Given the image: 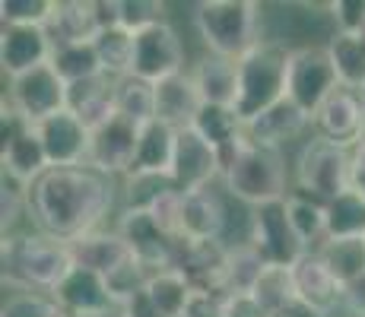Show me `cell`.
Masks as SVG:
<instances>
[{
    "instance_id": "21",
    "label": "cell",
    "mask_w": 365,
    "mask_h": 317,
    "mask_svg": "<svg viewBox=\"0 0 365 317\" xmlns=\"http://www.w3.org/2000/svg\"><path fill=\"white\" fill-rule=\"evenodd\" d=\"M48 35L54 48L64 45H93L102 32L99 4L96 0H54V13L48 19Z\"/></svg>"
},
{
    "instance_id": "27",
    "label": "cell",
    "mask_w": 365,
    "mask_h": 317,
    "mask_svg": "<svg viewBox=\"0 0 365 317\" xmlns=\"http://www.w3.org/2000/svg\"><path fill=\"white\" fill-rule=\"evenodd\" d=\"M191 76L200 89L203 105H220V108L238 105V61L203 54L197 63H191Z\"/></svg>"
},
{
    "instance_id": "29",
    "label": "cell",
    "mask_w": 365,
    "mask_h": 317,
    "mask_svg": "<svg viewBox=\"0 0 365 317\" xmlns=\"http://www.w3.org/2000/svg\"><path fill=\"white\" fill-rule=\"evenodd\" d=\"M194 295V286L178 266H168V270H159V273H150L146 279V289H143V298L150 301L163 317H181V311L187 308Z\"/></svg>"
},
{
    "instance_id": "39",
    "label": "cell",
    "mask_w": 365,
    "mask_h": 317,
    "mask_svg": "<svg viewBox=\"0 0 365 317\" xmlns=\"http://www.w3.org/2000/svg\"><path fill=\"white\" fill-rule=\"evenodd\" d=\"M51 67L61 73V80L67 86H76V83H86L102 76V63L99 54H96L93 45H64V48H54V58Z\"/></svg>"
},
{
    "instance_id": "6",
    "label": "cell",
    "mask_w": 365,
    "mask_h": 317,
    "mask_svg": "<svg viewBox=\"0 0 365 317\" xmlns=\"http://www.w3.org/2000/svg\"><path fill=\"white\" fill-rule=\"evenodd\" d=\"M349 187H353V150L312 133L292 159V190L331 203Z\"/></svg>"
},
{
    "instance_id": "46",
    "label": "cell",
    "mask_w": 365,
    "mask_h": 317,
    "mask_svg": "<svg viewBox=\"0 0 365 317\" xmlns=\"http://www.w3.org/2000/svg\"><path fill=\"white\" fill-rule=\"evenodd\" d=\"M343 314L365 317V276H359L349 286H343Z\"/></svg>"
},
{
    "instance_id": "4",
    "label": "cell",
    "mask_w": 365,
    "mask_h": 317,
    "mask_svg": "<svg viewBox=\"0 0 365 317\" xmlns=\"http://www.w3.org/2000/svg\"><path fill=\"white\" fill-rule=\"evenodd\" d=\"M222 187L248 207L286 200L292 194V162L286 159V152L264 150L242 140L226 156Z\"/></svg>"
},
{
    "instance_id": "45",
    "label": "cell",
    "mask_w": 365,
    "mask_h": 317,
    "mask_svg": "<svg viewBox=\"0 0 365 317\" xmlns=\"http://www.w3.org/2000/svg\"><path fill=\"white\" fill-rule=\"evenodd\" d=\"M222 317H270V314L257 305L255 295H226L222 298Z\"/></svg>"
},
{
    "instance_id": "38",
    "label": "cell",
    "mask_w": 365,
    "mask_h": 317,
    "mask_svg": "<svg viewBox=\"0 0 365 317\" xmlns=\"http://www.w3.org/2000/svg\"><path fill=\"white\" fill-rule=\"evenodd\" d=\"M118 115L137 127L153 124L156 121V86L137 80V76L118 80Z\"/></svg>"
},
{
    "instance_id": "10",
    "label": "cell",
    "mask_w": 365,
    "mask_h": 317,
    "mask_svg": "<svg viewBox=\"0 0 365 317\" xmlns=\"http://www.w3.org/2000/svg\"><path fill=\"white\" fill-rule=\"evenodd\" d=\"M67 95H70V86L61 80V73L51 63H45V67L32 70V73L6 80L4 102L13 105L26 121L38 127V124H45L48 118L67 111Z\"/></svg>"
},
{
    "instance_id": "9",
    "label": "cell",
    "mask_w": 365,
    "mask_h": 317,
    "mask_svg": "<svg viewBox=\"0 0 365 317\" xmlns=\"http://www.w3.org/2000/svg\"><path fill=\"white\" fill-rule=\"evenodd\" d=\"M340 89L336 70L327 54V45L296 48L289 51V76H286V95L305 111L308 118L318 115V108Z\"/></svg>"
},
{
    "instance_id": "22",
    "label": "cell",
    "mask_w": 365,
    "mask_h": 317,
    "mask_svg": "<svg viewBox=\"0 0 365 317\" xmlns=\"http://www.w3.org/2000/svg\"><path fill=\"white\" fill-rule=\"evenodd\" d=\"M70 251H73L76 266L99 273V276H105V279L133 260L128 241L118 235L115 225H105V229H96V232H89V235L70 241Z\"/></svg>"
},
{
    "instance_id": "15",
    "label": "cell",
    "mask_w": 365,
    "mask_h": 317,
    "mask_svg": "<svg viewBox=\"0 0 365 317\" xmlns=\"http://www.w3.org/2000/svg\"><path fill=\"white\" fill-rule=\"evenodd\" d=\"M222 152L210 140H203L194 127L178 130V146H175V165H172V185L178 190H197L207 185L222 181Z\"/></svg>"
},
{
    "instance_id": "44",
    "label": "cell",
    "mask_w": 365,
    "mask_h": 317,
    "mask_svg": "<svg viewBox=\"0 0 365 317\" xmlns=\"http://www.w3.org/2000/svg\"><path fill=\"white\" fill-rule=\"evenodd\" d=\"M222 298L226 295L220 292H203V289H194L187 308L181 311V317H222Z\"/></svg>"
},
{
    "instance_id": "47",
    "label": "cell",
    "mask_w": 365,
    "mask_h": 317,
    "mask_svg": "<svg viewBox=\"0 0 365 317\" xmlns=\"http://www.w3.org/2000/svg\"><path fill=\"white\" fill-rule=\"evenodd\" d=\"M353 187L365 194V143L353 150Z\"/></svg>"
},
{
    "instance_id": "12",
    "label": "cell",
    "mask_w": 365,
    "mask_h": 317,
    "mask_svg": "<svg viewBox=\"0 0 365 317\" xmlns=\"http://www.w3.org/2000/svg\"><path fill=\"white\" fill-rule=\"evenodd\" d=\"M232 197L222 181L197 190H181V241H222Z\"/></svg>"
},
{
    "instance_id": "31",
    "label": "cell",
    "mask_w": 365,
    "mask_h": 317,
    "mask_svg": "<svg viewBox=\"0 0 365 317\" xmlns=\"http://www.w3.org/2000/svg\"><path fill=\"white\" fill-rule=\"evenodd\" d=\"M96 54H99L102 73L111 80H124L133 73V54H137V35L121 29V26H108L96 35L93 41Z\"/></svg>"
},
{
    "instance_id": "35",
    "label": "cell",
    "mask_w": 365,
    "mask_h": 317,
    "mask_svg": "<svg viewBox=\"0 0 365 317\" xmlns=\"http://www.w3.org/2000/svg\"><path fill=\"white\" fill-rule=\"evenodd\" d=\"M267 260L255 244H242V248H229L226 260V276H222V295H251L261 279Z\"/></svg>"
},
{
    "instance_id": "52",
    "label": "cell",
    "mask_w": 365,
    "mask_h": 317,
    "mask_svg": "<svg viewBox=\"0 0 365 317\" xmlns=\"http://www.w3.org/2000/svg\"><path fill=\"white\" fill-rule=\"evenodd\" d=\"M359 95H362V102H365V89H362V93H359Z\"/></svg>"
},
{
    "instance_id": "30",
    "label": "cell",
    "mask_w": 365,
    "mask_h": 317,
    "mask_svg": "<svg viewBox=\"0 0 365 317\" xmlns=\"http://www.w3.org/2000/svg\"><path fill=\"white\" fill-rule=\"evenodd\" d=\"M286 213H289V222L296 229L299 241L308 251H318L327 241V203L314 200L302 190H292L286 197Z\"/></svg>"
},
{
    "instance_id": "17",
    "label": "cell",
    "mask_w": 365,
    "mask_h": 317,
    "mask_svg": "<svg viewBox=\"0 0 365 317\" xmlns=\"http://www.w3.org/2000/svg\"><path fill=\"white\" fill-rule=\"evenodd\" d=\"M54 58V41L45 26H4L0 29V70L6 80L45 67Z\"/></svg>"
},
{
    "instance_id": "51",
    "label": "cell",
    "mask_w": 365,
    "mask_h": 317,
    "mask_svg": "<svg viewBox=\"0 0 365 317\" xmlns=\"http://www.w3.org/2000/svg\"><path fill=\"white\" fill-rule=\"evenodd\" d=\"M359 143H365V130H362V140H359Z\"/></svg>"
},
{
    "instance_id": "3",
    "label": "cell",
    "mask_w": 365,
    "mask_h": 317,
    "mask_svg": "<svg viewBox=\"0 0 365 317\" xmlns=\"http://www.w3.org/2000/svg\"><path fill=\"white\" fill-rule=\"evenodd\" d=\"M191 23L207 54L242 61L264 41V10L257 0H203L194 6Z\"/></svg>"
},
{
    "instance_id": "2",
    "label": "cell",
    "mask_w": 365,
    "mask_h": 317,
    "mask_svg": "<svg viewBox=\"0 0 365 317\" xmlns=\"http://www.w3.org/2000/svg\"><path fill=\"white\" fill-rule=\"evenodd\" d=\"M4 289H29L54 295L61 283L76 270L67 241L29 229L23 235L4 238Z\"/></svg>"
},
{
    "instance_id": "37",
    "label": "cell",
    "mask_w": 365,
    "mask_h": 317,
    "mask_svg": "<svg viewBox=\"0 0 365 317\" xmlns=\"http://www.w3.org/2000/svg\"><path fill=\"white\" fill-rule=\"evenodd\" d=\"M327 238H365V194L343 190L327 203Z\"/></svg>"
},
{
    "instance_id": "7",
    "label": "cell",
    "mask_w": 365,
    "mask_h": 317,
    "mask_svg": "<svg viewBox=\"0 0 365 317\" xmlns=\"http://www.w3.org/2000/svg\"><path fill=\"white\" fill-rule=\"evenodd\" d=\"M264 41H277L286 51L327 45L336 35L327 4H261Z\"/></svg>"
},
{
    "instance_id": "1",
    "label": "cell",
    "mask_w": 365,
    "mask_h": 317,
    "mask_svg": "<svg viewBox=\"0 0 365 317\" xmlns=\"http://www.w3.org/2000/svg\"><path fill=\"white\" fill-rule=\"evenodd\" d=\"M118 209H121V181L89 165L48 168L29 187L32 229L67 244L115 222Z\"/></svg>"
},
{
    "instance_id": "14",
    "label": "cell",
    "mask_w": 365,
    "mask_h": 317,
    "mask_svg": "<svg viewBox=\"0 0 365 317\" xmlns=\"http://www.w3.org/2000/svg\"><path fill=\"white\" fill-rule=\"evenodd\" d=\"M137 146H140V127L118 115L105 127L93 130V146H89L86 165L108 175V178H115V181H124L133 172Z\"/></svg>"
},
{
    "instance_id": "25",
    "label": "cell",
    "mask_w": 365,
    "mask_h": 317,
    "mask_svg": "<svg viewBox=\"0 0 365 317\" xmlns=\"http://www.w3.org/2000/svg\"><path fill=\"white\" fill-rule=\"evenodd\" d=\"M229 248L222 241H181L178 270L191 279L194 289L222 295V276H226Z\"/></svg>"
},
{
    "instance_id": "53",
    "label": "cell",
    "mask_w": 365,
    "mask_h": 317,
    "mask_svg": "<svg viewBox=\"0 0 365 317\" xmlns=\"http://www.w3.org/2000/svg\"><path fill=\"white\" fill-rule=\"evenodd\" d=\"M334 317H346V314H343V311H340V314H334Z\"/></svg>"
},
{
    "instance_id": "28",
    "label": "cell",
    "mask_w": 365,
    "mask_h": 317,
    "mask_svg": "<svg viewBox=\"0 0 365 317\" xmlns=\"http://www.w3.org/2000/svg\"><path fill=\"white\" fill-rule=\"evenodd\" d=\"M175 146H178V130L163 121H153L140 127V146L137 162L130 175H150V178H172L175 165ZM128 175V178H130Z\"/></svg>"
},
{
    "instance_id": "24",
    "label": "cell",
    "mask_w": 365,
    "mask_h": 317,
    "mask_svg": "<svg viewBox=\"0 0 365 317\" xmlns=\"http://www.w3.org/2000/svg\"><path fill=\"white\" fill-rule=\"evenodd\" d=\"M200 111L203 98L191 70L156 83V121L175 127V130H185V127H194Z\"/></svg>"
},
{
    "instance_id": "13",
    "label": "cell",
    "mask_w": 365,
    "mask_h": 317,
    "mask_svg": "<svg viewBox=\"0 0 365 317\" xmlns=\"http://www.w3.org/2000/svg\"><path fill=\"white\" fill-rule=\"evenodd\" d=\"M312 133H314L312 118H308L289 95L245 124V140H248V143L264 146V150H277V152H286L296 143L302 146Z\"/></svg>"
},
{
    "instance_id": "32",
    "label": "cell",
    "mask_w": 365,
    "mask_h": 317,
    "mask_svg": "<svg viewBox=\"0 0 365 317\" xmlns=\"http://www.w3.org/2000/svg\"><path fill=\"white\" fill-rule=\"evenodd\" d=\"M194 130L222 152V162L245 140V121L238 118V111L220 108V105H203V111L197 115V121H194Z\"/></svg>"
},
{
    "instance_id": "42",
    "label": "cell",
    "mask_w": 365,
    "mask_h": 317,
    "mask_svg": "<svg viewBox=\"0 0 365 317\" xmlns=\"http://www.w3.org/2000/svg\"><path fill=\"white\" fill-rule=\"evenodd\" d=\"M54 0H0L4 26H48Z\"/></svg>"
},
{
    "instance_id": "11",
    "label": "cell",
    "mask_w": 365,
    "mask_h": 317,
    "mask_svg": "<svg viewBox=\"0 0 365 317\" xmlns=\"http://www.w3.org/2000/svg\"><path fill=\"white\" fill-rule=\"evenodd\" d=\"M187 67V54H185V41H181L178 29L168 19L150 26V29L137 32V54H133V73L143 83H163L168 76L185 73Z\"/></svg>"
},
{
    "instance_id": "18",
    "label": "cell",
    "mask_w": 365,
    "mask_h": 317,
    "mask_svg": "<svg viewBox=\"0 0 365 317\" xmlns=\"http://www.w3.org/2000/svg\"><path fill=\"white\" fill-rule=\"evenodd\" d=\"M312 127L318 137L331 140L336 146L356 150L365 130V102L356 89H336L318 108V115L312 118Z\"/></svg>"
},
{
    "instance_id": "41",
    "label": "cell",
    "mask_w": 365,
    "mask_h": 317,
    "mask_svg": "<svg viewBox=\"0 0 365 317\" xmlns=\"http://www.w3.org/2000/svg\"><path fill=\"white\" fill-rule=\"evenodd\" d=\"M165 10L168 6L163 0H115V26L137 35V32L168 19Z\"/></svg>"
},
{
    "instance_id": "16",
    "label": "cell",
    "mask_w": 365,
    "mask_h": 317,
    "mask_svg": "<svg viewBox=\"0 0 365 317\" xmlns=\"http://www.w3.org/2000/svg\"><path fill=\"white\" fill-rule=\"evenodd\" d=\"M251 244H255V248L264 254L267 264H283V266H292L302 257V254H308V248L299 241L296 229H292V222H289L286 200L255 207V229H251Z\"/></svg>"
},
{
    "instance_id": "26",
    "label": "cell",
    "mask_w": 365,
    "mask_h": 317,
    "mask_svg": "<svg viewBox=\"0 0 365 317\" xmlns=\"http://www.w3.org/2000/svg\"><path fill=\"white\" fill-rule=\"evenodd\" d=\"M67 108L73 111L89 130H99L111 118H118V80L102 73V76H96V80L70 86Z\"/></svg>"
},
{
    "instance_id": "54",
    "label": "cell",
    "mask_w": 365,
    "mask_h": 317,
    "mask_svg": "<svg viewBox=\"0 0 365 317\" xmlns=\"http://www.w3.org/2000/svg\"><path fill=\"white\" fill-rule=\"evenodd\" d=\"M362 38H365V29H362Z\"/></svg>"
},
{
    "instance_id": "43",
    "label": "cell",
    "mask_w": 365,
    "mask_h": 317,
    "mask_svg": "<svg viewBox=\"0 0 365 317\" xmlns=\"http://www.w3.org/2000/svg\"><path fill=\"white\" fill-rule=\"evenodd\" d=\"M336 32L362 35L365 29V0H331L327 4Z\"/></svg>"
},
{
    "instance_id": "20",
    "label": "cell",
    "mask_w": 365,
    "mask_h": 317,
    "mask_svg": "<svg viewBox=\"0 0 365 317\" xmlns=\"http://www.w3.org/2000/svg\"><path fill=\"white\" fill-rule=\"evenodd\" d=\"M292 279H296L299 301L312 308H321L327 314L343 311V286L331 273V266L321 260L318 251H308L292 264Z\"/></svg>"
},
{
    "instance_id": "34",
    "label": "cell",
    "mask_w": 365,
    "mask_h": 317,
    "mask_svg": "<svg viewBox=\"0 0 365 317\" xmlns=\"http://www.w3.org/2000/svg\"><path fill=\"white\" fill-rule=\"evenodd\" d=\"M251 295H255V301L270 317H283L286 311H289V305H296V301H299L296 279H292V266L267 264Z\"/></svg>"
},
{
    "instance_id": "5",
    "label": "cell",
    "mask_w": 365,
    "mask_h": 317,
    "mask_svg": "<svg viewBox=\"0 0 365 317\" xmlns=\"http://www.w3.org/2000/svg\"><path fill=\"white\" fill-rule=\"evenodd\" d=\"M289 76V51L277 41H261L238 61V118L245 124L257 118L270 105L286 98Z\"/></svg>"
},
{
    "instance_id": "8",
    "label": "cell",
    "mask_w": 365,
    "mask_h": 317,
    "mask_svg": "<svg viewBox=\"0 0 365 317\" xmlns=\"http://www.w3.org/2000/svg\"><path fill=\"white\" fill-rule=\"evenodd\" d=\"M111 225H115L118 235L128 241L133 260H137V264H143L150 273L168 270V266L178 264L181 241L168 235L163 225L156 222V216H153L150 209L121 207Z\"/></svg>"
},
{
    "instance_id": "50",
    "label": "cell",
    "mask_w": 365,
    "mask_h": 317,
    "mask_svg": "<svg viewBox=\"0 0 365 317\" xmlns=\"http://www.w3.org/2000/svg\"><path fill=\"white\" fill-rule=\"evenodd\" d=\"M67 317H121V311H111V314H67Z\"/></svg>"
},
{
    "instance_id": "33",
    "label": "cell",
    "mask_w": 365,
    "mask_h": 317,
    "mask_svg": "<svg viewBox=\"0 0 365 317\" xmlns=\"http://www.w3.org/2000/svg\"><path fill=\"white\" fill-rule=\"evenodd\" d=\"M327 54H331V63L336 70L340 86L362 93L365 89V38L362 35L336 32L334 38L327 41Z\"/></svg>"
},
{
    "instance_id": "36",
    "label": "cell",
    "mask_w": 365,
    "mask_h": 317,
    "mask_svg": "<svg viewBox=\"0 0 365 317\" xmlns=\"http://www.w3.org/2000/svg\"><path fill=\"white\" fill-rule=\"evenodd\" d=\"M318 254L340 279V286H349L365 276V238H327Z\"/></svg>"
},
{
    "instance_id": "48",
    "label": "cell",
    "mask_w": 365,
    "mask_h": 317,
    "mask_svg": "<svg viewBox=\"0 0 365 317\" xmlns=\"http://www.w3.org/2000/svg\"><path fill=\"white\" fill-rule=\"evenodd\" d=\"M121 317H163V314H159L156 308H153L150 301L143 298V295H140L137 301H130L128 308H121Z\"/></svg>"
},
{
    "instance_id": "23",
    "label": "cell",
    "mask_w": 365,
    "mask_h": 317,
    "mask_svg": "<svg viewBox=\"0 0 365 317\" xmlns=\"http://www.w3.org/2000/svg\"><path fill=\"white\" fill-rule=\"evenodd\" d=\"M58 305L64 308V314H111V311H121L111 298V289L108 279L99 276L93 270H83L76 266L73 273L61 283V289L54 292Z\"/></svg>"
},
{
    "instance_id": "19",
    "label": "cell",
    "mask_w": 365,
    "mask_h": 317,
    "mask_svg": "<svg viewBox=\"0 0 365 317\" xmlns=\"http://www.w3.org/2000/svg\"><path fill=\"white\" fill-rule=\"evenodd\" d=\"M38 137H41V143H45L51 168H76V165H86L89 162L93 130L70 108L48 118L45 124H38Z\"/></svg>"
},
{
    "instance_id": "40",
    "label": "cell",
    "mask_w": 365,
    "mask_h": 317,
    "mask_svg": "<svg viewBox=\"0 0 365 317\" xmlns=\"http://www.w3.org/2000/svg\"><path fill=\"white\" fill-rule=\"evenodd\" d=\"M0 317H67L54 295L29 292V289H4Z\"/></svg>"
},
{
    "instance_id": "49",
    "label": "cell",
    "mask_w": 365,
    "mask_h": 317,
    "mask_svg": "<svg viewBox=\"0 0 365 317\" xmlns=\"http://www.w3.org/2000/svg\"><path fill=\"white\" fill-rule=\"evenodd\" d=\"M283 317H334V314L321 311V308H312V305H305V301H296V305H289V311H286Z\"/></svg>"
}]
</instances>
